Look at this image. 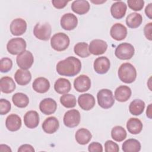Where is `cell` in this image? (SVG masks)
I'll return each mask as SVG.
<instances>
[{
  "label": "cell",
  "mask_w": 152,
  "mask_h": 152,
  "mask_svg": "<svg viewBox=\"0 0 152 152\" xmlns=\"http://www.w3.org/2000/svg\"><path fill=\"white\" fill-rule=\"evenodd\" d=\"M94 69L99 74H106L110 69V60L106 56H100L96 58L93 64Z\"/></svg>",
  "instance_id": "13"
},
{
  "label": "cell",
  "mask_w": 152,
  "mask_h": 152,
  "mask_svg": "<svg viewBox=\"0 0 152 152\" xmlns=\"http://www.w3.org/2000/svg\"><path fill=\"white\" fill-rule=\"evenodd\" d=\"M54 89L59 94H66L71 90V84L68 79L59 78L54 84Z\"/></svg>",
  "instance_id": "26"
},
{
  "label": "cell",
  "mask_w": 152,
  "mask_h": 152,
  "mask_svg": "<svg viewBox=\"0 0 152 152\" xmlns=\"http://www.w3.org/2000/svg\"><path fill=\"white\" fill-rule=\"evenodd\" d=\"M146 115L147 116L149 119H151V104H150L147 108V111H146Z\"/></svg>",
  "instance_id": "47"
},
{
  "label": "cell",
  "mask_w": 152,
  "mask_h": 152,
  "mask_svg": "<svg viewBox=\"0 0 152 152\" xmlns=\"http://www.w3.org/2000/svg\"><path fill=\"white\" fill-rule=\"evenodd\" d=\"M91 2H93V3H94V4H102V3H103V2H106V1H91Z\"/></svg>",
  "instance_id": "48"
},
{
  "label": "cell",
  "mask_w": 152,
  "mask_h": 152,
  "mask_svg": "<svg viewBox=\"0 0 152 152\" xmlns=\"http://www.w3.org/2000/svg\"><path fill=\"white\" fill-rule=\"evenodd\" d=\"M62 28L65 30H72L74 29L78 24L77 17L72 13L64 14L60 20Z\"/></svg>",
  "instance_id": "10"
},
{
  "label": "cell",
  "mask_w": 152,
  "mask_h": 152,
  "mask_svg": "<svg viewBox=\"0 0 152 152\" xmlns=\"http://www.w3.org/2000/svg\"><path fill=\"white\" fill-rule=\"evenodd\" d=\"M42 127L45 132L51 134L55 133L59 127V122L55 116L47 118L42 125Z\"/></svg>",
  "instance_id": "19"
},
{
  "label": "cell",
  "mask_w": 152,
  "mask_h": 152,
  "mask_svg": "<svg viewBox=\"0 0 152 152\" xmlns=\"http://www.w3.org/2000/svg\"><path fill=\"white\" fill-rule=\"evenodd\" d=\"M5 126L10 131H17L21 126V119L18 115L14 113L11 114L6 118Z\"/></svg>",
  "instance_id": "21"
},
{
  "label": "cell",
  "mask_w": 152,
  "mask_h": 152,
  "mask_svg": "<svg viewBox=\"0 0 152 152\" xmlns=\"http://www.w3.org/2000/svg\"><path fill=\"white\" fill-rule=\"evenodd\" d=\"M118 75L119 78L122 82L127 84L133 83L137 77V71L131 64L125 62L119 68Z\"/></svg>",
  "instance_id": "2"
},
{
  "label": "cell",
  "mask_w": 152,
  "mask_h": 152,
  "mask_svg": "<svg viewBox=\"0 0 152 152\" xmlns=\"http://www.w3.org/2000/svg\"><path fill=\"white\" fill-rule=\"evenodd\" d=\"M57 109V104L55 100L52 98L43 99L39 104V109L42 113L49 115L55 112Z\"/></svg>",
  "instance_id": "15"
},
{
  "label": "cell",
  "mask_w": 152,
  "mask_h": 152,
  "mask_svg": "<svg viewBox=\"0 0 152 152\" xmlns=\"http://www.w3.org/2000/svg\"><path fill=\"white\" fill-rule=\"evenodd\" d=\"M142 17L137 12H132L126 18V24L131 28H136L142 23Z\"/></svg>",
  "instance_id": "31"
},
{
  "label": "cell",
  "mask_w": 152,
  "mask_h": 152,
  "mask_svg": "<svg viewBox=\"0 0 152 152\" xmlns=\"http://www.w3.org/2000/svg\"><path fill=\"white\" fill-rule=\"evenodd\" d=\"M151 29H152V23H149L147 24L144 28V36L147 39H148L150 41L152 40Z\"/></svg>",
  "instance_id": "42"
},
{
  "label": "cell",
  "mask_w": 152,
  "mask_h": 152,
  "mask_svg": "<svg viewBox=\"0 0 152 152\" xmlns=\"http://www.w3.org/2000/svg\"><path fill=\"white\" fill-rule=\"evenodd\" d=\"M143 125L141 121L136 118H130L126 123V128L132 134H138L142 129Z\"/></svg>",
  "instance_id": "29"
},
{
  "label": "cell",
  "mask_w": 152,
  "mask_h": 152,
  "mask_svg": "<svg viewBox=\"0 0 152 152\" xmlns=\"http://www.w3.org/2000/svg\"><path fill=\"white\" fill-rule=\"evenodd\" d=\"M0 151H8L11 152L12 150L9 146L5 144H1L0 145Z\"/></svg>",
  "instance_id": "46"
},
{
  "label": "cell",
  "mask_w": 152,
  "mask_h": 152,
  "mask_svg": "<svg viewBox=\"0 0 152 152\" xmlns=\"http://www.w3.org/2000/svg\"><path fill=\"white\" fill-rule=\"evenodd\" d=\"M92 135L89 130L86 128H80L77 131L75 134L76 141L81 145L87 144L91 140Z\"/></svg>",
  "instance_id": "28"
},
{
  "label": "cell",
  "mask_w": 152,
  "mask_h": 152,
  "mask_svg": "<svg viewBox=\"0 0 152 152\" xmlns=\"http://www.w3.org/2000/svg\"><path fill=\"white\" fill-rule=\"evenodd\" d=\"M126 9L127 6L124 2L116 1L110 7V13L114 18L121 19L125 16Z\"/></svg>",
  "instance_id": "18"
},
{
  "label": "cell",
  "mask_w": 152,
  "mask_h": 152,
  "mask_svg": "<svg viewBox=\"0 0 152 152\" xmlns=\"http://www.w3.org/2000/svg\"><path fill=\"white\" fill-rule=\"evenodd\" d=\"M145 13L150 19L152 18V3H150L146 6L145 8Z\"/></svg>",
  "instance_id": "45"
},
{
  "label": "cell",
  "mask_w": 152,
  "mask_h": 152,
  "mask_svg": "<svg viewBox=\"0 0 152 152\" xmlns=\"http://www.w3.org/2000/svg\"><path fill=\"white\" fill-rule=\"evenodd\" d=\"M26 42L21 37L10 39L7 45V49L11 55H19L26 50Z\"/></svg>",
  "instance_id": "5"
},
{
  "label": "cell",
  "mask_w": 152,
  "mask_h": 152,
  "mask_svg": "<svg viewBox=\"0 0 152 152\" xmlns=\"http://www.w3.org/2000/svg\"><path fill=\"white\" fill-rule=\"evenodd\" d=\"M95 99L90 93H85L79 96L78 103L80 107L84 110H90L95 105Z\"/></svg>",
  "instance_id": "17"
},
{
  "label": "cell",
  "mask_w": 152,
  "mask_h": 152,
  "mask_svg": "<svg viewBox=\"0 0 152 152\" xmlns=\"http://www.w3.org/2000/svg\"><path fill=\"white\" fill-rule=\"evenodd\" d=\"M68 2V1L64 0H53L52 1V4L55 8L57 9H62L66 5Z\"/></svg>",
  "instance_id": "43"
},
{
  "label": "cell",
  "mask_w": 152,
  "mask_h": 152,
  "mask_svg": "<svg viewBox=\"0 0 152 152\" xmlns=\"http://www.w3.org/2000/svg\"><path fill=\"white\" fill-rule=\"evenodd\" d=\"M11 108V104L10 102L4 99H0V114L1 115L8 113Z\"/></svg>",
  "instance_id": "39"
},
{
  "label": "cell",
  "mask_w": 152,
  "mask_h": 152,
  "mask_svg": "<svg viewBox=\"0 0 152 152\" xmlns=\"http://www.w3.org/2000/svg\"><path fill=\"white\" fill-rule=\"evenodd\" d=\"M110 34L116 40H122L127 36V28L121 23H115L110 28Z\"/></svg>",
  "instance_id": "16"
},
{
  "label": "cell",
  "mask_w": 152,
  "mask_h": 152,
  "mask_svg": "<svg viewBox=\"0 0 152 152\" xmlns=\"http://www.w3.org/2000/svg\"><path fill=\"white\" fill-rule=\"evenodd\" d=\"M132 94L131 88L126 86H120L115 91V97L120 102H126Z\"/></svg>",
  "instance_id": "24"
},
{
  "label": "cell",
  "mask_w": 152,
  "mask_h": 152,
  "mask_svg": "<svg viewBox=\"0 0 152 152\" xmlns=\"http://www.w3.org/2000/svg\"><path fill=\"white\" fill-rule=\"evenodd\" d=\"M107 43L101 39H94L89 45L88 50L90 53L94 55H100L103 54L107 50Z\"/></svg>",
  "instance_id": "12"
},
{
  "label": "cell",
  "mask_w": 152,
  "mask_h": 152,
  "mask_svg": "<svg viewBox=\"0 0 152 152\" xmlns=\"http://www.w3.org/2000/svg\"><path fill=\"white\" fill-rule=\"evenodd\" d=\"M10 28L12 35L21 36L26 31L27 23L22 18H15L11 23Z\"/></svg>",
  "instance_id": "14"
},
{
  "label": "cell",
  "mask_w": 152,
  "mask_h": 152,
  "mask_svg": "<svg viewBox=\"0 0 152 152\" xmlns=\"http://www.w3.org/2000/svg\"><path fill=\"white\" fill-rule=\"evenodd\" d=\"M14 78L18 85L26 86L30 82L31 75L30 72L27 69H18L15 73Z\"/></svg>",
  "instance_id": "23"
},
{
  "label": "cell",
  "mask_w": 152,
  "mask_h": 152,
  "mask_svg": "<svg viewBox=\"0 0 152 152\" xmlns=\"http://www.w3.org/2000/svg\"><path fill=\"white\" fill-rule=\"evenodd\" d=\"M74 53L81 58H87L90 53L88 50V45L86 42L77 43L74 48Z\"/></svg>",
  "instance_id": "35"
},
{
  "label": "cell",
  "mask_w": 152,
  "mask_h": 152,
  "mask_svg": "<svg viewBox=\"0 0 152 152\" xmlns=\"http://www.w3.org/2000/svg\"><path fill=\"white\" fill-rule=\"evenodd\" d=\"M39 113L35 110L28 111L24 116V124L30 129L36 128L39 124Z\"/></svg>",
  "instance_id": "20"
},
{
  "label": "cell",
  "mask_w": 152,
  "mask_h": 152,
  "mask_svg": "<svg viewBox=\"0 0 152 152\" xmlns=\"http://www.w3.org/2000/svg\"><path fill=\"white\" fill-rule=\"evenodd\" d=\"M106 152H118L119 150V145L112 140H107L104 143Z\"/></svg>",
  "instance_id": "40"
},
{
  "label": "cell",
  "mask_w": 152,
  "mask_h": 152,
  "mask_svg": "<svg viewBox=\"0 0 152 152\" xmlns=\"http://www.w3.org/2000/svg\"><path fill=\"white\" fill-rule=\"evenodd\" d=\"M70 43L68 35L64 33H57L50 38L51 47L55 50L61 52L66 50Z\"/></svg>",
  "instance_id": "3"
},
{
  "label": "cell",
  "mask_w": 152,
  "mask_h": 152,
  "mask_svg": "<svg viewBox=\"0 0 152 152\" xmlns=\"http://www.w3.org/2000/svg\"><path fill=\"white\" fill-rule=\"evenodd\" d=\"M52 28L48 23H38L33 28L34 36L41 40H48L51 36Z\"/></svg>",
  "instance_id": "7"
},
{
  "label": "cell",
  "mask_w": 152,
  "mask_h": 152,
  "mask_svg": "<svg viewBox=\"0 0 152 152\" xmlns=\"http://www.w3.org/2000/svg\"><path fill=\"white\" fill-rule=\"evenodd\" d=\"M88 150L90 152H102L103 147L102 144L98 142H93L89 144Z\"/></svg>",
  "instance_id": "41"
},
{
  "label": "cell",
  "mask_w": 152,
  "mask_h": 152,
  "mask_svg": "<svg viewBox=\"0 0 152 152\" xmlns=\"http://www.w3.org/2000/svg\"><path fill=\"white\" fill-rule=\"evenodd\" d=\"M18 152H34V148L30 144H23L21 145L18 149Z\"/></svg>",
  "instance_id": "44"
},
{
  "label": "cell",
  "mask_w": 152,
  "mask_h": 152,
  "mask_svg": "<svg viewBox=\"0 0 152 152\" xmlns=\"http://www.w3.org/2000/svg\"><path fill=\"white\" fill-rule=\"evenodd\" d=\"M90 8V5L87 1L76 0L71 4V10L76 14L83 15L88 12Z\"/></svg>",
  "instance_id": "25"
},
{
  "label": "cell",
  "mask_w": 152,
  "mask_h": 152,
  "mask_svg": "<svg viewBox=\"0 0 152 152\" xmlns=\"http://www.w3.org/2000/svg\"><path fill=\"white\" fill-rule=\"evenodd\" d=\"M33 90L39 93H46L50 88V83L49 80L45 77H38L36 78L33 84Z\"/></svg>",
  "instance_id": "22"
},
{
  "label": "cell",
  "mask_w": 152,
  "mask_h": 152,
  "mask_svg": "<svg viewBox=\"0 0 152 152\" xmlns=\"http://www.w3.org/2000/svg\"><path fill=\"white\" fill-rule=\"evenodd\" d=\"M81 62L79 59L74 56H68L60 61L56 65L57 72L63 76L74 77L81 71Z\"/></svg>",
  "instance_id": "1"
},
{
  "label": "cell",
  "mask_w": 152,
  "mask_h": 152,
  "mask_svg": "<svg viewBox=\"0 0 152 152\" xmlns=\"http://www.w3.org/2000/svg\"><path fill=\"white\" fill-rule=\"evenodd\" d=\"M135 53L134 46L128 43H122L117 46L115 50V56L119 59L128 60L132 58Z\"/></svg>",
  "instance_id": "6"
},
{
  "label": "cell",
  "mask_w": 152,
  "mask_h": 152,
  "mask_svg": "<svg viewBox=\"0 0 152 152\" xmlns=\"http://www.w3.org/2000/svg\"><path fill=\"white\" fill-rule=\"evenodd\" d=\"M99 105L103 109H109L115 103V99L112 91L109 89L103 88L99 91L97 94Z\"/></svg>",
  "instance_id": "4"
},
{
  "label": "cell",
  "mask_w": 152,
  "mask_h": 152,
  "mask_svg": "<svg viewBox=\"0 0 152 152\" xmlns=\"http://www.w3.org/2000/svg\"><path fill=\"white\" fill-rule=\"evenodd\" d=\"M17 64L23 69H29L34 62V57L33 54L28 50H25L18 55L16 58Z\"/></svg>",
  "instance_id": "9"
},
{
  "label": "cell",
  "mask_w": 152,
  "mask_h": 152,
  "mask_svg": "<svg viewBox=\"0 0 152 152\" xmlns=\"http://www.w3.org/2000/svg\"><path fill=\"white\" fill-rule=\"evenodd\" d=\"M122 149L124 152H138L141 150V144L137 140L130 138L123 142Z\"/></svg>",
  "instance_id": "30"
},
{
  "label": "cell",
  "mask_w": 152,
  "mask_h": 152,
  "mask_svg": "<svg viewBox=\"0 0 152 152\" xmlns=\"http://www.w3.org/2000/svg\"><path fill=\"white\" fill-rule=\"evenodd\" d=\"M60 102L66 108H72L76 106L77 100L74 95L66 93L60 97Z\"/></svg>",
  "instance_id": "36"
},
{
  "label": "cell",
  "mask_w": 152,
  "mask_h": 152,
  "mask_svg": "<svg viewBox=\"0 0 152 152\" xmlns=\"http://www.w3.org/2000/svg\"><path fill=\"white\" fill-rule=\"evenodd\" d=\"M0 88L2 93L9 94L15 90L16 86L11 77L5 76L2 77L0 80Z\"/></svg>",
  "instance_id": "27"
},
{
  "label": "cell",
  "mask_w": 152,
  "mask_h": 152,
  "mask_svg": "<svg viewBox=\"0 0 152 152\" xmlns=\"http://www.w3.org/2000/svg\"><path fill=\"white\" fill-rule=\"evenodd\" d=\"M127 3L129 8L135 11L141 10L144 5L143 0H128Z\"/></svg>",
  "instance_id": "38"
},
{
  "label": "cell",
  "mask_w": 152,
  "mask_h": 152,
  "mask_svg": "<svg viewBox=\"0 0 152 152\" xmlns=\"http://www.w3.org/2000/svg\"><path fill=\"white\" fill-rule=\"evenodd\" d=\"M14 104L19 108H24L29 103L28 96L23 93H16L12 97Z\"/></svg>",
  "instance_id": "32"
},
{
  "label": "cell",
  "mask_w": 152,
  "mask_h": 152,
  "mask_svg": "<svg viewBox=\"0 0 152 152\" xmlns=\"http://www.w3.org/2000/svg\"><path fill=\"white\" fill-rule=\"evenodd\" d=\"M12 66V61L9 58H2L0 61V71L7 72L11 70Z\"/></svg>",
  "instance_id": "37"
},
{
  "label": "cell",
  "mask_w": 152,
  "mask_h": 152,
  "mask_svg": "<svg viewBox=\"0 0 152 152\" xmlns=\"http://www.w3.org/2000/svg\"><path fill=\"white\" fill-rule=\"evenodd\" d=\"M91 80L86 75H80L74 81V88L78 92H85L91 87Z\"/></svg>",
  "instance_id": "11"
},
{
  "label": "cell",
  "mask_w": 152,
  "mask_h": 152,
  "mask_svg": "<svg viewBox=\"0 0 152 152\" xmlns=\"http://www.w3.org/2000/svg\"><path fill=\"white\" fill-rule=\"evenodd\" d=\"M127 135L126 130L121 126H115L111 131L112 138L117 142H121L124 140Z\"/></svg>",
  "instance_id": "34"
},
{
  "label": "cell",
  "mask_w": 152,
  "mask_h": 152,
  "mask_svg": "<svg viewBox=\"0 0 152 152\" xmlns=\"http://www.w3.org/2000/svg\"><path fill=\"white\" fill-rule=\"evenodd\" d=\"M80 113L78 110L71 109L68 110L64 116V124L68 128L77 126L80 122Z\"/></svg>",
  "instance_id": "8"
},
{
  "label": "cell",
  "mask_w": 152,
  "mask_h": 152,
  "mask_svg": "<svg viewBox=\"0 0 152 152\" xmlns=\"http://www.w3.org/2000/svg\"><path fill=\"white\" fill-rule=\"evenodd\" d=\"M145 108V103L140 99H135L131 102L129 106V112L135 116L141 115Z\"/></svg>",
  "instance_id": "33"
}]
</instances>
